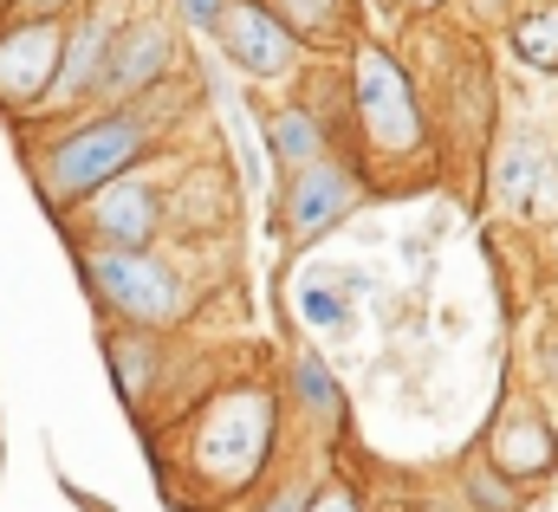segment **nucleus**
<instances>
[{"instance_id": "f257e3e1", "label": "nucleus", "mask_w": 558, "mask_h": 512, "mask_svg": "<svg viewBox=\"0 0 558 512\" xmlns=\"http://www.w3.org/2000/svg\"><path fill=\"white\" fill-rule=\"evenodd\" d=\"M162 111H149V98L137 105H92L85 118L59 124L39 149H33V188L52 215H72L85 195H98L105 182H118L124 169H137L156 149Z\"/></svg>"}, {"instance_id": "f03ea898", "label": "nucleus", "mask_w": 558, "mask_h": 512, "mask_svg": "<svg viewBox=\"0 0 558 512\" xmlns=\"http://www.w3.org/2000/svg\"><path fill=\"white\" fill-rule=\"evenodd\" d=\"M85 285L92 298L118 318V325H143V331H169L189 305V285L156 247H78Z\"/></svg>"}, {"instance_id": "7ed1b4c3", "label": "nucleus", "mask_w": 558, "mask_h": 512, "mask_svg": "<svg viewBox=\"0 0 558 512\" xmlns=\"http://www.w3.org/2000/svg\"><path fill=\"white\" fill-rule=\"evenodd\" d=\"M351 111L357 130L377 156H410L422 149V98L410 85V72L384 52V46H357L351 52Z\"/></svg>"}, {"instance_id": "20e7f679", "label": "nucleus", "mask_w": 558, "mask_h": 512, "mask_svg": "<svg viewBox=\"0 0 558 512\" xmlns=\"http://www.w3.org/2000/svg\"><path fill=\"white\" fill-rule=\"evenodd\" d=\"M162 215H169V202H162V188L143 175V162L124 169L118 182H105L98 195H85V202L72 208L78 247H156Z\"/></svg>"}, {"instance_id": "39448f33", "label": "nucleus", "mask_w": 558, "mask_h": 512, "mask_svg": "<svg viewBox=\"0 0 558 512\" xmlns=\"http://www.w3.org/2000/svg\"><path fill=\"white\" fill-rule=\"evenodd\" d=\"M175 26L162 13H131L118 20L111 33V52H105V78H98V105H137L149 92L169 85L175 72Z\"/></svg>"}, {"instance_id": "423d86ee", "label": "nucleus", "mask_w": 558, "mask_h": 512, "mask_svg": "<svg viewBox=\"0 0 558 512\" xmlns=\"http://www.w3.org/2000/svg\"><path fill=\"white\" fill-rule=\"evenodd\" d=\"M65 52V20H0V118H33L52 92Z\"/></svg>"}, {"instance_id": "0eeeda50", "label": "nucleus", "mask_w": 558, "mask_h": 512, "mask_svg": "<svg viewBox=\"0 0 558 512\" xmlns=\"http://www.w3.org/2000/svg\"><path fill=\"white\" fill-rule=\"evenodd\" d=\"M111 33H118V13H105V7H78L65 20V52H59L52 92H46V105L33 118H65V111H92L98 105V78H105Z\"/></svg>"}, {"instance_id": "6e6552de", "label": "nucleus", "mask_w": 558, "mask_h": 512, "mask_svg": "<svg viewBox=\"0 0 558 512\" xmlns=\"http://www.w3.org/2000/svg\"><path fill=\"white\" fill-rule=\"evenodd\" d=\"M208 39L247 78H286L292 59H299V39L286 33V20H279L267 0H228V13H221V26Z\"/></svg>"}, {"instance_id": "1a4fd4ad", "label": "nucleus", "mask_w": 558, "mask_h": 512, "mask_svg": "<svg viewBox=\"0 0 558 512\" xmlns=\"http://www.w3.org/2000/svg\"><path fill=\"white\" fill-rule=\"evenodd\" d=\"M267 435H274V402H267L260 389H234V395L215 402V415L202 422V467H215V454L234 448V454H228V480H241V474L260 467Z\"/></svg>"}, {"instance_id": "9d476101", "label": "nucleus", "mask_w": 558, "mask_h": 512, "mask_svg": "<svg viewBox=\"0 0 558 512\" xmlns=\"http://www.w3.org/2000/svg\"><path fill=\"white\" fill-rule=\"evenodd\" d=\"M351 169L344 162H331V156H318V162H305V169H292V188H286V228L299 234V241H318V234H331L344 215H351Z\"/></svg>"}, {"instance_id": "9b49d317", "label": "nucleus", "mask_w": 558, "mask_h": 512, "mask_svg": "<svg viewBox=\"0 0 558 512\" xmlns=\"http://www.w3.org/2000/svg\"><path fill=\"white\" fill-rule=\"evenodd\" d=\"M494 454L513 467V474H526V480H539V474H553L558 461V441L546 435V422H533L526 409L520 415H507L500 428H494Z\"/></svg>"}, {"instance_id": "f8f14e48", "label": "nucleus", "mask_w": 558, "mask_h": 512, "mask_svg": "<svg viewBox=\"0 0 558 512\" xmlns=\"http://www.w3.org/2000/svg\"><path fill=\"white\" fill-rule=\"evenodd\" d=\"M267 149H274L279 169H305L325 156V124L312 118V105H279L267 118Z\"/></svg>"}, {"instance_id": "ddd939ff", "label": "nucleus", "mask_w": 558, "mask_h": 512, "mask_svg": "<svg viewBox=\"0 0 558 512\" xmlns=\"http://www.w3.org/2000/svg\"><path fill=\"white\" fill-rule=\"evenodd\" d=\"M105 357H111V370H118L124 402H131V409H143V389L156 383V331H143V325L111 331V338H105Z\"/></svg>"}, {"instance_id": "4468645a", "label": "nucleus", "mask_w": 558, "mask_h": 512, "mask_svg": "<svg viewBox=\"0 0 558 512\" xmlns=\"http://www.w3.org/2000/svg\"><path fill=\"white\" fill-rule=\"evenodd\" d=\"M539 169H546V162H539V136H526V130L507 136L500 156H494V195H500L513 215H526V208H533V182H539Z\"/></svg>"}, {"instance_id": "2eb2a0df", "label": "nucleus", "mask_w": 558, "mask_h": 512, "mask_svg": "<svg viewBox=\"0 0 558 512\" xmlns=\"http://www.w3.org/2000/svg\"><path fill=\"white\" fill-rule=\"evenodd\" d=\"M507 39H513V59H520L526 72H558V0L526 7V13L507 26Z\"/></svg>"}, {"instance_id": "dca6fc26", "label": "nucleus", "mask_w": 558, "mask_h": 512, "mask_svg": "<svg viewBox=\"0 0 558 512\" xmlns=\"http://www.w3.org/2000/svg\"><path fill=\"white\" fill-rule=\"evenodd\" d=\"M292 395L312 409V415H325V422H338V409H344V395L331 383V370H325V357H292Z\"/></svg>"}, {"instance_id": "f3484780", "label": "nucleus", "mask_w": 558, "mask_h": 512, "mask_svg": "<svg viewBox=\"0 0 558 512\" xmlns=\"http://www.w3.org/2000/svg\"><path fill=\"white\" fill-rule=\"evenodd\" d=\"M299 312H305V325L338 331V325H344V292H331V285H299Z\"/></svg>"}, {"instance_id": "a211bd4d", "label": "nucleus", "mask_w": 558, "mask_h": 512, "mask_svg": "<svg viewBox=\"0 0 558 512\" xmlns=\"http://www.w3.org/2000/svg\"><path fill=\"white\" fill-rule=\"evenodd\" d=\"M468 493H474L487 512H513V507H520V487L494 480V467H474V474H468Z\"/></svg>"}, {"instance_id": "6ab92c4d", "label": "nucleus", "mask_w": 558, "mask_h": 512, "mask_svg": "<svg viewBox=\"0 0 558 512\" xmlns=\"http://www.w3.org/2000/svg\"><path fill=\"white\" fill-rule=\"evenodd\" d=\"M169 7H175V20H182L189 33H202V39H208V33L221 26V13H228V0H169Z\"/></svg>"}, {"instance_id": "aec40b11", "label": "nucleus", "mask_w": 558, "mask_h": 512, "mask_svg": "<svg viewBox=\"0 0 558 512\" xmlns=\"http://www.w3.org/2000/svg\"><path fill=\"white\" fill-rule=\"evenodd\" d=\"M85 0H13L7 13H20V20H72Z\"/></svg>"}, {"instance_id": "412c9836", "label": "nucleus", "mask_w": 558, "mask_h": 512, "mask_svg": "<svg viewBox=\"0 0 558 512\" xmlns=\"http://www.w3.org/2000/svg\"><path fill=\"white\" fill-rule=\"evenodd\" d=\"M305 512H357V493L351 487H325V493H312Z\"/></svg>"}, {"instance_id": "4be33fe9", "label": "nucleus", "mask_w": 558, "mask_h": 512, "mask_svg": "<svg viewBox=\"0 0 558 512\" xmlns=\"http://www.w3.org/2000/svg\"><path fill=\"white\" fill-rule=\"evenodd\" d=\"M305 507H312V487H305V480H292V487H286L267 512H305Z\"/></svg>"}, {"instance_id": "5701e85b", "label": "nucleus", "mask_w": 558, "mask_h": 512, "mask_svg": "<svg viewBox=\"0 0 558 512\" xmlns=\"http://www.w3.org/2000/svg\"><path fill=\"white\" fill-rule=\"evenodd\" d=\"M546 377H553V383H558V331H553V338H546Z\"/></svg>"}, {"instance_id": "b1692460", "label": "nucleus", "mask_w": 558, "mask_h": 512, "mask_svg": "<svg viewBox=\"0 0 558 512\" xmlns=\"http://www.w3.org/2000/svg\"><path fill=\"white\" fill-rule=\"evenodd\" d=\"M403 13H435V7H448V0H397Z\"/></svg>"}, {"instance_id": "393cba45", "label": "nucleus", "mask_w": 558, "mask_h": 512, "mask_svg": "<svg viewBox=\"0 0 558 512\" xmlns=\"http://www.w3.org/2000/svg\"><path fill=\"white\" fill-rule=\"evenodd\" d=\"M325 7H338V13H344V7H351V0H325Z\"/></svg>"}, {"instance_id": "a878e982", "label": "nucleus", "mask_w": 558, "mask_h": 512, "mask_svg": "<svg viewBox=\"0 0 558 512\" xmlns=\"http://www.w3.org/2000/svg\"><path fill=\"white\" fill-rule=\"evenodd\" d=\"M7 7H13V0H0V20H7Z\"/></svg>"}]
</instances>
